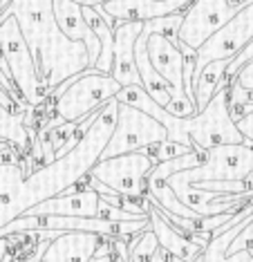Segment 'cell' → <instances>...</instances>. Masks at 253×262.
Returning a JSON list of instances; mask_svg holds the SVG:
<instances>
[{"label":"cell","mask_w":253,"mask_h":262,"mask_svg":"<svg viewBox=\"0 0 253 262\" xmlns=\"http://www.w3.org/2000/svg\"><path fill=\"white\" fill-rule=\"evenodd\" d=\"M233 83L240 88H244V90H253V61L246 63L244 68L233 76Z\"/></svg>","instance_id":"603a6c76"},{"label":"cell","mask_w":253,"mask_h":262,"mask_svg":"<svg viewBox=\"0 0 253 262\" xmlns=\"http://www.w3.org/2000/svg\"><path fill=\"white\" fill-rule=\"evenodd\" d=\"M166 139H168V133L157 119L143 115V112L130 108V105L119 103L117 121H114L112 135L108 139L103 152H101L99 162L101 159L119 157V155H128V152H143Z\"/></svg>","instance_id":"52a82bcc"},{"label":"cell","mask_w":253,"mask_h":262,"mask_svg":"<svg viewBox=\"0 0 253 262\" xmlns=\"http://www.w3.org/2000/svg\"><path fill=\"white\" fill-rule=\"evenodd\" d=\"M193 148L188 146H182V144H175V141H161V144L148 148V155L155 159V164H161V162H168V159H175V157H182V155L191 152Z\"/></svg>","instance_id":"ffe728a7"},{"label":"cell","mask_w":253,"mask_h":262,"mask_svg":"<svg viewBox=\"0 0 253 262\" xmlns=\"http://www.w3.org/2000/svg\"><path fill=\"white\" fill-rule=\"evenodd\" d=\"M114 101H119V103H123V105H130V108L139 110V112H143V115L157 119L164 128H166V123L171 121V117H173V115H168L166 108H161V105L150 97L141 85H125V88H121V90L117 92V97H114Z\"/></svg>","instance_id":"e0dca14e"},{"label":"cell","mask_w":253,"mask_h":262,"mask_svg":"<svg viewBox=\"0 0 253 262\" xmlns=\"http://www.w3.org/2000/svg\"><path fill=\"white\" fill-rule=\"evenodd\" d=\"M7 148H11V146L7 144V141H0V152H3V150H7Z\"/></svg>","instance_id":"83f0119b"},{"label":"cell","mask_w":253,"mask_h":262,"mask_svg":"<svg viewBox=\"0 0 253 262\" xmlns=\"http://www.w3.org/2000/svg\"><path fill=\"white\" fill-rule=\"evenodd\" d=\"M168 141L193 148L195 152L206 155L210 148L244 144V137L236 128L228 103V85L220 88L215 97L206 103V108L195 112L193 117L179 119L171 117L166 123Z\"/></svg>","instance_id":"3957f363"},{"label":"cell","mask_w":253,"mask_h":262,"mask_svg":"<svg viewBox=\"0 0 253 262\" xmlns=\"http://www.w3.org/2000/svg\"><path fill=\"white\" fill-rule=\"evenodd\" d=\"M148 222H150V231L155 233L159 247L164 249L166 253H171V255H175V258H179L184 262H197L200 260L206 242H197V240L186 237L182 231L175 229L168 220L161 217L153 206H150V211H148Z\"/></svg>","instance_id":"9a60e30c"},{"label":"cell","mask_w":253,"mask_h":262,"mask_svg":"<svg viewBox=\"0 0 253 262\" xmlns=\"http://www.w3.org/2000/svg\"><path fill=\"white\" fill-rule=\"evenodd\" d=\"M117 108H119V101L114 99L110 103H106L103 108L96 112L92 126L86 130V135L81 137L79 144L72 148L70 152H65L61 157L47 162L45 166H40V168L27 172L25 182L20 184L14 200L0 208V229L5 224H9L11 220L20 217L32 206L68 193L70 188H74L92 170V166L99 162L101 152H103L108 139L112 135L114 121H117Z\"/></svg>","instance_id":"6da1fadb"},{"label":"cell","mask_w":253,"mask_h":262,"mask_svg":"<svg viewBox=\"0 0 253 262\" xmlns=\"http://www.w3.org/2000/svg\"><path fill=\"white\" fill-rule=\"evenodd\" d=\"M0 141H7L18 152H25L32 144V135L25 128L23 119L14 115L9 108H5L3 103H0Z\"/></svg>","instance_id":"ac0fdd59"},{"label":"cell","mask_w":253,"mask_h":262,"mask_svg":"<svg viewBox=\"0 0 253 262\" xmlns=\"http://www.w3.org/2000/svg\"><path fill=\"white\" fill-rule=\"evenodd\" d=\"M103 237L106 235L79 233V231L61 233L47 244L40 262H92L94 251L103 244Z\"/></svg>","instance_id":"4fadbf2b"},{"label":"cell","mask_w":253,"mask_h":262,"mask_svg":"<svg viewBox=\"0 0 253 262\" xmlns=\"http://www.w3.org/2000/svg\"><path fill=\"white\" fill-rule=\"evenodd\" d=\"M155 168V159L143 152H128L119 157L101 159L88 172L92 180L112 190V195L139 200L146 193V180Z\"/></svg>","instance_id":"ba28073f"},{"label":"cell","mask_w":253,"mask_h":262,"mask_svg":"<svg viewBox=\"0 0 253 262\" xmlns=\"http://www.w3.org/2000/svg\"><path fill=\"white\" fill-rule=\"evenodd\" d=\"M7 251H9L7 237H0V262H7Z\"/></svg>","instance_id":"d4e9b609"},{"label":"cell","mask_w":253,"mask_h":262,"mask_svg":"<svg viewBox=\"0 0 253 262\" xmlns=\"http://www.w3.org/2000/svg\"><path fill=\"white\" fill-rule=\"evenodd\" d=\"M0 70L14 83L23 101L29 105H40L47 99V92L36 72L34 58L29 54L18 23L11 14H0Z\"/></svg>","instance_id":"5b68a950"},{"label":"cell","mask_w":253,"mask_h":262,"mask_svg":"<svg viewBox=\"0 0 253 262\" xmlns=\"http://www.w3.org/2000/svg\"><path fill=\"white\" fill-rule=\"evenodd\" d=\"M143 32L141 20L117 23L114 25V50H112V70L110 76L121 88L125 85H141L139 72L135 65V45Z\"/></svg>","instance_id":"8fae6325"},{"label":"cell","mask_w":253,"mask_h":262,"mask_svg":"<svg viewBox=\"0 0 253 262\" xmlns=\"http://www.w3.org/2000/svg\"><path fill=\"white\" fill-rule=\"evenodd\" d=\"M25 177L27 170L23 164H0V208L14 200Z\"/></svg>","instance_id":"d6986e66"},{"label":"cell","mask_w":253,"mask_h":262,"mask_svg":"<svg viewBox=\"0 0 253 262\" xmlns=\"http://www.w3.org/2000/svg\"><path fill=\"white\" fill-rule=\"evenodd\" d=\"M251 61H253V40H251V43L246 45V47H242V50H240L238 54L233 56L231 61H228L226 72H224V83H226V85L233 81V76H236L240 70H242L246 63H251Z\"/></svg>","instance_id":"44dd1931"},{"label":"cell","mask_w":253,"mask_h":262,"mask_svg":"<svg viewBox=\"0 0 253 262\" xmlns=\"http://www.w3.org/2000/svg\"><path fill=\"white\" fill-rule=\"evenodd\" d=\"M86 180V177H83ZM86 184V182H83ZM99 213V193L90 186H74L58 198L45 200L32 206L23 215H65V217H96Z\"/></svg>","instance_id":"7c38bea8"},{"label":"cell","mask_w":253,"mask_h":262,"mask_svg":"<svg viewBox=\"0 0 253 262\" xmlns=\"http://www.w3.org/2000/svg\"><path fill=\"white\" fill-rule=\"evenodd\" d=\"M72 3L81 5V7H96V5H103L108 0H72Z\"/></svg>","instance_id":"484cf974"},{"label":"cell","mask_w":253,"mask_h":262,"mask_svg":"<svg viewBox=\"0 0 253 262\" xmlns=\"http://www.w3.org/2000/svg\"><path fill=\"white\" fill-rule=\"evenodd\" d=\"M52 7H54V18H56L61 32L68 36L70 40H81L86 45L88 54H90V68L96 63L101 52L99 38L92 34V29L88 27L86 18L81 14V5L72 3V0H52Z\"/></svg>","instance_id":"5bb4252c"},{"label":"cell","mask_w":253,"mask_h":262,"mask_svg":"<svg viewBox=\"0 0 253 262\" xmlns=\"http://www.w3.org/2000/svg\"><path fill=\"white\" fill-rule=\"evenodd\" d=\"M238 251H246L249 255H253V220L236 235V240L228 244L226 255H233V253H238Z\"/></svg>","instance_id":"7402d4cb"},{"label":"cell","mask_w":253,"mask_h":262,"mask_svg":"<svg viewBox=\"0 0 253 262\" xmlns=\"http://www.w3.org/2000/svg\"><path fill=\"white\" fill-rule=\"evenodd\" d=\"M236 14L238 7L231 5L228 0H193L182 11V23H179L177 29L179 43L197 52Z\"/></svg>","instance_id":"9c48e42d"},{"label":"cell","mask_w":253,"mask_h":262,"mask_svg":"<svg viewBox=\"0 0 253 262\" xmlns=\"http://www.w3.org/2000/svg\"><path fill=\"white\" fill-rule=\"evenodd\" d=\"M253 172V146L233 144L210 148L195 168L179 170L166 180L168 188L179 190L200 182H244Z\"/></svg>","instance_id":"8992f818"},{"label":"cell","mask_w":253,"mask_h":262,"mask_svg":"<svg viewBox=\"0 0 253 262\" xmlns=\"http://www.w3.org/2000/svg\"><path fill=\"white\" fill-rule=\"evenodd\" d=\"M50 242H52V240L40 242L38 249H36L32 255H27V258H23V260H18V262H40V260H43V253H45V249H47V244H50Z\"/></svg>","instance_id":"cb8c5ba5"},{"label":"cell","mask_w":253,"mask_h":262,"mask_svg":"<svg viewBox=\"0 0 253 262\" xmlns=\"http://www.w3.org/2000/svg\"><path fill=\"white\" fill-rule=\"evenodd\" d=\"M228 61H231V58H228ZM228 61H213L193 76V101H195L197 112L202 108H206V103L215 97V92L226 85L224 72H226Z\"/></svg>","instance_id":"2e32d148"},{"label":"cell","mask_w":253,"mask_h":262,"mask_svg":"<svg viewBox=\"0 0 253 262\" xmlns=\"http://www.w3.org/2000/svg\"><path fill=\"white\" fill-rule=\"evenodd\" d=\"M7 14L18 23L47 97L90 70V54L81 40H70L54 18L52 0H7Z\"/></svg>","instance_id":"7a4b0ae2"},{"label":"cell","mask_w":253,"mask_h":262,"mask_svg":"<svg viewBox=\"0 0 253 262\" xmlns=\"http://www.w3.org/2000/svg\"><path fill=\"white\" fill-rule=\"evenodd\" d=\"M119 90L121 85L110 74H101L90 68L52 92L56 97L54 112L61 123H81L83 119H88L90 115L99 112L106 103H110Z\"/></svg>","instance_id":"277c9868"},{"label":"cell","mask_w":253,"mask_h":262,"mask_svg":"<svg viewBox=\"0 0 253 262\" xmlns=\"http://www.w3.org/2000/svg\"><path fill=\"white\" fill-rule=\"evenodd\" d=\"M0 3H3V0H0Z\"/></svg>","instance_id":"f1b7e54d"},{"label":"cell","mask_w":253,"mask_h":262,"mask_svg":"<svg viewBox=\"0 0 253 262\" xmlns=\"http://www.w3.org/2000/svg\"><path fill=\"white\" fill-rule=\"evenodd\" d=\"M150 262H168V258H166V251H164V249H157V251H155V255H153V260H150Z\"/></svg>","instance_id":"4316f807"},{"label":"cell","mask_w":253,"mask_h":262,"mask_svg":"<svg viewBox=\"0 0 253 262\" xmlns=\"http://www.w3.org/2000/svg\"><path fill=\"white\" fill-rule=\"evenodd\" d=\"M251 40H253V0L249 5H244L242 9H238V14L197 50L193 76L213 61H228V58H233Z\"/></svg>","instance_id":"30bf717a"}]
</instances>
